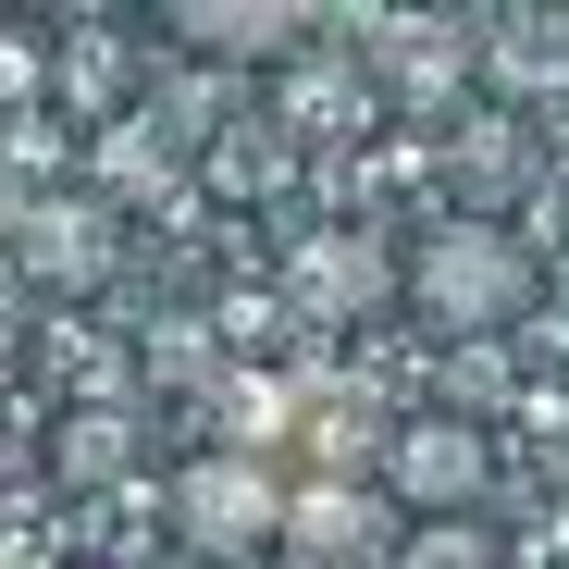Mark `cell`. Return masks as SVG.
I'll use <instances>...</instances> for the list:
<instances>
[{"label":"cell","mask_w":569,"mask_h":569,"mask_svg":"<svg viewBox=\"0 0 569 569\" xmlns=\"http://www.w3.org/2000/svg\"><path fill=\"white\" fill-rule=\"evenodd\" d=\"M409 569H483V545H470V520H433V532L409 545Z\"/></svg>","instance_id":"52a82bcc"},{"label":"cell","mask_w":569,"mask_h":569,"mask_svg":"<svg viewBox=\"0 0 569 569\" xmlns=\"http://www.w3.org/2000/svg\"><path fill=\"white\" fill-rule=\"evenodd\" d=\"M173 532H186V557L248 569V557L284 545V483H272L260 458H186L173 470Z\"/></svg>","instance_id":"7a4b0ae2"},{"label":"cell","mask_w":569,"mask_h":569,"mask_svg":"<svg viewBox=\"0 0 569 569\" xmlns=\"http://www.w3.org/2000/svg\"><path fill=\"white\" fill-rule=\"evenodd\" d=\"M161 38H173V50H211V62H284L310 26H298V13H236V0H173Z\"/></svg>","instance_id":"5b68a950"},{"label":"cell","mask_w":569,"mask_h":569,"mask_svg":"<svg viewBox=\"0 0 569 569\" xmlns=\"http://www.w3.org/2000/svg\"><path fill=\"white\" fill-rule=\"evenodd\" d=\"M397 272H409V260H397L385 236L335 223V236H310V260H298V298L335 310V322H359V310H385V284H397Z\"/></svg>","instance_id":"277c9868"},{"label":"cell","mask_w":569,"mask_h":569,"mask_svg":"<svg viewBox=\"0 0 569 569\" xmlns=\"http://www.w3.org/2000/svg\"><path fill=\"white\" fill-rule=\"evenodd\" d=\"M409 310L421 322H446V335H508L520 310H532V248L508 236V223H470V211H446L421 248H409Z\"/></svg>","instance_id":"6da1fadb"},{"label":"cell","mask_w":569,"mask_h":569,"mask_svg":"<svg viewBox=\"0 0 569 569\" xmlns=\"http://www.w3.org/2000/svg\"><path fill=\"white\" fill-rule=\"evenodd\" d=\"M520 173H532V137H520V124H470V137H458V186H470V223H508Z\"/></svg>","instance_id":"8992f818"},{"label":"cell","mask_w":569,"mask_h":569,"mask_svg":"<svg viewBox=\"0 0 569 569\" xmlns=\"http://www.w3.org/2000/svg\"><path fill=\"white\" fill-rule=\"evenodd\" d=\"M385 483H397V496L421 508V532H433V520H470V508H483L496 458H483V433H470V421H409L397 458H385Z\"/></svg>","instance_id":"3957f363"}]
</instances>
